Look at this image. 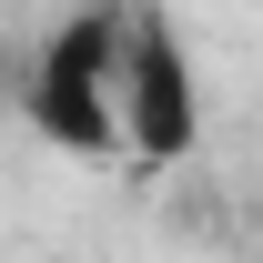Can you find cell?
<instances>
[{"instance_id":"cell-1","label":"cell","mask_w":263,"mask_h":263,"mask_svg":"<svg viewBox=\"0 0 263 263\" xmlns=\"http://www.w3.org/2000/svg\"><path fill=\"white\" fill-rule=\"evenodd\" d=\"M21 111L61 152H111V132H122V10H71L41 41L31 81H21Z\"/></svg>"},{"instance_id":"cell-2","label":"cell","mask_w":263,"mask_h":263,"mask_svg":"<svg viewBox=\"0 0 263 263\" xmlns=\"http://www.w3.org/2000/svg\"><path fill=\"white\" fill-rule=\"evenodd\" d=\"M122 132L142 162H182L202 142V91H193V51L162 10L142 0L122 10Z\"/></svg>"}]
</instances>
